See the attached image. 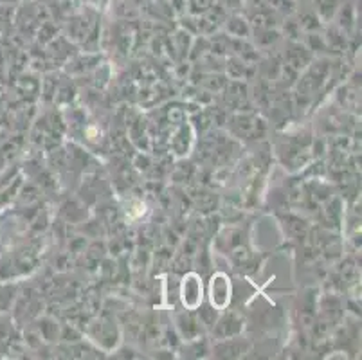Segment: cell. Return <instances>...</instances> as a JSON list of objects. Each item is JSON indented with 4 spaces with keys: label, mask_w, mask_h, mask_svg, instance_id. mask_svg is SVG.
Instances as JSON below:
<instances>
[{
    "label": "cell",
    "mask_w": 362,
    "mask_h": 360,
    "mask_svg": "<svg viewBox=\"0 0 362 360\" xmlns=\"http://www.w3.org/2000/svg\"><path fill=\"white\" fill-rule=\"evenodd\" d=\"M315 2V13L321 20H330L334 18L335 13L342 6L344 0H314Z\"/></svg>",
    "instance_id": "6da1fadb"
},
{
    "label": "cell",
    "mask_w": 362,
    "mask_h": 360,
    "mask_svg": "<svg viewBox=\"0 0 362 360\" xmlns=\"http://www.w3.org/2000/svg\"><path fill=\"white\" fill-rule=\"evenodd\" d=\"M267 4L269 8L272 9L274 13H292L296 9V0H267Z\"/></svg>",
    "instance_id": "7a4b0ae2"
},
{
    "label": "cell",
    "mask_w": 362,
    "mask_h": 360,
    "mask_svg": "<svg viewBox=\"0 0 362 360\" xmlns=\"http://www.w3.org/2000/svg\"><path fill=\"white\" fill-rule=\"evenodd\" d=\"M319 16L315 11H310V13H303L301 18H299V25H301V29H308V31H314V29H319L321 28V24H319Z\"/></svg>",
    "instance_id": "3957f363"
},
{
    "label": "cell",
    "mask_w": 362,
    "mask_h": 360,
    "mask_svg": "<svg viewBox=\"0 0 362 360\" xmlns=\"http://www.w3.org/2000/svg\"><path fill=\"white\" fill-rule=\"evenodd\" d=\"M285 31H288L292 35V38H298L301 35V25H299L298 20H287L285 24Z\"/></svg>",
    "instance_id": "277c9868"
},
{
    "label": "cell",
    "mask_w": 362,
    "mask_h": 360,
    "mask_svg": "<svg viewBox=\"0 0 362 360\" xmlns=\"http://www.w3.org/2000/svg\"><path fill=\"white\" fill-rule=\"evenodd\" d=\"M296 2H305V0H296Z\"/></svg>",
    "instance_id": "5b68a950"
}]
</instances>
